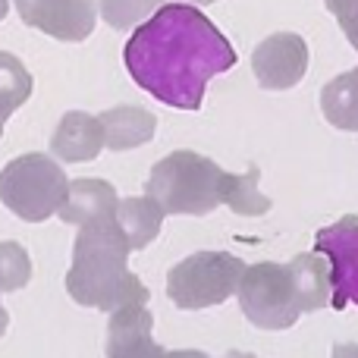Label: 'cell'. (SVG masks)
<instances>
[{
    "mask_svg": "<svg viewBox=\"0 0 358 358\" xmlns=\"http://www.w3.org/2000/svg\"><path fill=\"white\" fill-rule=\"evenodd\" d=\"M123 60L138 88L176 110H198L214 76L236 66L223 31L192 3H164L126 41Z\"/></svg>",
    "mask_w": 358,
    "mask_h": 358,
    "instance_id": "6da1fadb",
    "label": "cell"
},
{
    "mask_svg": "<svg viewBox=\"0 0 358 358\" xmlns=\"http://www.w3.org/2000/svg\"><path fill=\"white\" fill-rule=\"evenodd\" d=\"M129 252V242L113 217L79 227L66 273L69 299L82 308H98L107 315L126 305H148L145 283L126 267Z\"/></svg>",
    "mask_w": 358,
    "mask_h": 358,
    "instance_id": "7a4b0ae2",
    "label": "cell"
},
{
    "mask_svg": "<svg viewBox=\"0 0 358 358\" xmlns=\"http://www.w3.org/2000/svg\"><path fill=\"white\" fill-rule=\"evenodd\" d=\"M229 176L233 173L220 170L198 151H173L151 167L145 195L155 198L167 214L204 217L227 204Z\"/></svg>",
    "mask_w": 358,
    "mask_h": 358,
    "instance_id": "3957f363",
    "label": "cell"
},
{
    "mask_svg": "<svg viewBox=\"0 0 358 358\" xmlns=\"http://www.w3.org/2000/svg\"><path fill=\"white\" fill-rule=\"evenodd\" d=\"M69 192V179L50 155L13 157L0 170V201L25 223H44L60 214Z\"/></svg>",
    "mask_w": 358,
    "mask_h": 358,
    "instance_id": "277c9868",
    "label": "cell"
},
{
    "mask_svg": "<svg viewBox=\"0 0 358 358\" xmlns=\"http://www.w3.org/2000/svg\"><path fill=\"white\" fill-rule=\"evenodd\" d=\"M245 273V261L227 252H195L170 267L167 273V296L176 308L201 311L223 305L236 296Z\"/></svg>",
    "mask_w": 358,
    "mask_h": 358,
    "instance_id": "5b68a950",
    "label": "cell"
},
{
    "mask_svg": "<svg viewBox=\"0 0 358 358\" xmlns=\"http://www.w3.org/2000/svg\"><path fill=\"white\" fill-rule=\"evenodd\" d=\"M236 299H239L242 315L261 330H286L305 315L289 264L261 261V264L245 267Z\"/></svg>",
    "mask_w": 358,
    "mask_h": 358,
    "instance_id": "8992f818",
    "label": "cell"
},
{
    "mask_svg": "<svg viewBox=\"0 0 358 358\" xmlns=\"http://www.w3.org/2000/svg\"><path fill=\"white\" fill-rule=\"evenodd\" d=\"M315 252L330 261V308L343 311L346 305H358V214H346L317 229Z\"/></svg>",
    "mask_w": 358,
    "mask_h": 358,
    "instance_id": "52a82bcc",
    "label": "cell"
},
{
    "mask_svg": "<svg viewBox=\"0 0 358 358\" xmlns=\"http://www.w3.org/2000/svg\"><path fill=\"white\" fill-rule=\"evenodd\" d=\"M25 25L57 38V41H85L98 22L94 0H13Z\"/></svg>",
    "mask_w": 358,
    "mask_h": 358,
    "instance_id": "ba28073f",
    "label": "cell"
},
{
    "mask_svg": "<svg viewBox=\"0 0 358 358\" xmlns=\"http://www.w3.org/2000/svg\"><path fill=\"white\" fill-rule=\"evenodd\" d=\"M252 69L258 85L267 92L296 88L308 73V44L292 31H277L255 48Z\"/></svg>",
    "mask_w": 358,
    "mask_h": 358,
    "instance_id": "9c48e42d",
    "label": "cell"
},
{
    "mask_svg": "<svg viewBox=\"0 0 358 358\" xmlns=\"http://www.w3.org/2000/svg\"><path fill=\"white\" fill-rule=\"evenodd\" d=\"M151 330H155V317L148 305H126V308L110 311L107 358H167L170 352L157 346Z\"/></svg>",
    "mask_w": 358,
    "mask_h": 358,
    "instance_id": "30bf717a",
    "label": "cell"
},
{
    "mask_svg": "<svg viewBox=\"0 0 358 358\" xmlns=\"http://www.w3.org/2000/svg\"><path fill=\"white\" fill-rule=\"evenodd\" d=\"M104 151V129L101 120L85 110H69L57 123V132L50 138V155L66 164H85Z\"/></svg>",
    "mask_w": 358,
    "mask_h": 358,
    "instance_id": "8fae6325",
    "label": "cell"
},
{
    "mask_svg": "<svg viewBox=\"0 0 358 358\" xmlns=\"http://www.w3.org/2000/svg\"><path fill=\"white\" fill-rule=\"evenodd\" d=\"M117 189L107 179H73L66 192V201L60 208V220L73 223V227H85V223L113 217L117 210Z\"/></svg>",
    "mask_w": 358,
    "mask_h": 358,
    "instance_id": "7c38bea8",
    "label": "cell"
},
{
    "mask_svg": "<svg viewBox=\"0 0 358 358\" xmlns=\"http://www.w3.org/2000/svg\"><path fill=\"white\" fill-rule=\"evenodd\" d=\"M101 129H104V148L110 151H132L142 148L155 138L157 117L138 104L110 107V110L98 113Z\"/></svg>",
    "mask_w": 358,
    "mask_h": 358,
    "instance_id": "4fadbf2b",
    "label": "cell"
},
{
    "mask_svg": "<svg viewBox=\"0 0 358 358\" xmlns=\"http://www.w3.org/2000/svg\"><path fill=\"white\" fill-rule=\"evenodd\" d=\"M164 217H167V210L151 195L123 198V201H117V210H113V220L123 229L132 252L148 248L151 242L157 239V233H161V227H164Z\"/></svg>",
    "mask_w": 358,
    "mask_h": 358,
    "instance_id": "5bb4252c",
    "label": "cell"
},
{
    "mask_svg": "<svg viewBox=\"0 0 358 358\" xmlns=\"http://www.w3.org/2000/svg\"><path fill=\"white\" fill-rule=\"evenodd\" d=\"M289 271L296 277L299 296H302L305 311H321L330 305L334 286H330V261L321 252H305L289 261Z\"/></svg>",
    "mask_w": 358,
    "mask_h": 358,
    "instance_id": "9a60e30c",
    "label": "cell"
},
{
    "mask_svg": "<svg viewBox=\"0 0 358 358\" xmlns=\"http://www.w3.org/2000/svg\"><path fill=\"white\" fill-rule=\"evenodd\" d=\"M321 110L330 126L343 132H358V66L324 85Z\"/></svg>",
    "mask_w": 358,
    "mask_h": 358,
    "instance_id": "2e32d148",
    "label": "cell"
},
{
    "mask_svg": "<svg viewBox=\"0 0 358 358\" xmlns=\"http://www.w3.org/2000/svg\"><path fill=\"white\" fill-rule=\"evenodd\" d=\"M31 98V73L13 54L0 50V136L3 126L25 101Z\"/></svg>",
    "mask_w": 358,
    "mask_h": 358,
    "instance_id": "e0dca14e",
    "label": "cell"
},
{
    "mask_svg": "<svg viewBox=\"0 0 358 358\" xmlns=\"http://www.w3.org/2000/svg\"><path fill=\"white\" fill-rule=\"evenodd\" d=\"M258 167H248V173H233L227 189V208L242 217H261L271 210V198L258 189Z\"/></svg>",
    "mask_w": 358,
    "mask_h": 358,
    "instance_id": "ac0fdd59",
    "label": "cell"
},
{
    "mask_svg": "<svg viewBox=\"0 0 358 358\" xmlns=\"http://www.w3.org/2000/svg\"><path fill=\"white\" fill-rule=\"evenodd\" d=\"M167 0H101L98 13L110 29L123 31L132 25H142L145 19H151Z\"/></svg>",
    "mask_w": 358,
    "mask_h": 358,
    "instance_id": "d6986e66",
    "label": "cell"
},
{
    "mask_svg": "<svg viewBox=\"0 0 358 358\" xmlns=\"http://www.w3.org/2000/svg\"><path fill=\"white\" fill-rule=\"evenodd\" d=\"M31 280V258L19 242H0V292H19Z\"/></svg>",
    "mask_w": 358,
    "mask_h": 358,
    "instance_id": "ffe728a7",
    "label": "cell"
},
{
    "mask_svg": "<svg viewBox=\"0 0 358 358\" xmlns=\"http://www.w3.org/2000/svg\"><path fill=\"white\" fill-rule=\"evenodd\" d=\"M327 10L336 16L349 44L358 50V0H327Z\"/></svg>",
    "mask_w": 358,
    "mask_h": 358,
    "instance_id": "44dd1931",
    "label": "cell"
},
{
    "mask_svg": "<svg viewBox=\"0 0 358 358\" xmlns=\"http://www.w3.org/2000/svg\"><path fill=\"white\" fill-rule=\"evenodd\" d=\"M330 358H358V346L355 343H340V346H334Z\"/></svg>",
    "mask_w": 358,
    "mask_h": 358,
    "instance_id": "7402d4cb",
    "label": "cell"
},
{
    "mask_svg": "<svg viewBox=\"0 0 358 358\" xmlns=\"http://www.w3.org/2000/svg\"><path fill=\"white\" fill-rule=\"evenodd\" d=\"M167 358H210V355L198 352V349H176V352H170Z\"/></svg>",
    "mask_w": 358,
    "mask_h": 358,
    "instance_id": "603a6c76",
    "label": "cell"
},
{
    "mask_svg": "<svg viewBox=\"0 0 358 358\" xmlns=\"http://www.w3.org/2000/svg\"><path fill=\"white\" fill-rule=\"evenodd\" d=\"M6 327H10V315H6V308L0 305V336L6 334Z\"/></svg>",
    "mask_w": 358,
    "mask_h": 358,
    "instance_id": "cb8c5ba5",
    "label": "cell"
},
{
    "mask_svg": "<svg viewBox=\"0 0 358 358\" xmlns=\"http://www.w3.org/2000/svg\"><path fill=\"white\" fill-rule=\"evenodd\" d=\"M6 13H10V0H0V19H6Z\"/></svg>",
    "mask_w": 358,
    "mask_h": 358,
    "instance_id": "d4e9b609",
    "label": "cell"
},
{
    "mask_svg": "<svg viewBox=\"0 0 358 358\" xmlns=\"http://www.w3.org/2000/svg\"><path fill=\"white\" fill-rule=\"evenodd\" d=\"M223 358H255V355H248V352H229V355H223Z\"/></svg>",
    "mask_w": 358,
    "mask_h": 358,
    "instance_id": "484cf974",
    "label": "cell"
},
{
    "mask_svg": "<svg viewBox=\"0 0 358 358\" xmlns=\"http://www.w3.org/2000/svg\"><path fill=\"white\" fill-rule=\"evenodd\" d=\"M185 3H192V6H195V3H214V0H185Z\"/></svg>",
    "mask_w": 358,
    "mask_h": 358,
    "instance_id": "4316f807",
    "label": "cell"
}]
</instances>
